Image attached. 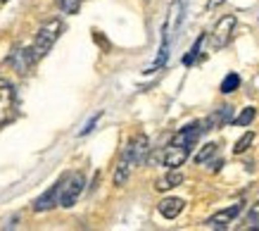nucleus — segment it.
I'll return each instance as SVG.
<instances>
[{"label":"nucleus","instance_id":"12","mask_svg":"<svg viewBox=\"0 0 259 231\" xmlns=\"http://www.w3.org/2000/svg\"><path fill=\"white\" fill-rule=\"evenodd\" d=\"M238 86H240V76H238L236 72H231V74H226V79L221 81V93L228 96V93L238 91Z\"/></svg>","mask_w":259,"mask_h":231},{"label":"nucleus","instance_id":"17","mask_svg":"<svg viewBox=\"0 0 259 231\" xmlns=\"http://www.w3.org/2000/svg\"><path fill=\"white\" fill-rule=\"evenodd\" d=\"M204 38H207V36H200V38L195 41V46L190 48V53H188V55L183 57V62H186V64H193V62H195V60H197V55H200V48H202Z\"/></svg>","mask_w":259,"mask_h":231},{"label":"nucleus","instance_id":"11","mask_svg":"<svg viewBox=\"0 0 259 231\" xmlns=\"http://www.w3.org/2000/svg\"><path fill=\"white\" fill-rule=\"evenodd\" d=\"M179 183H183V174H181L179 169H169L162 179H157L155 188H157V191H169V188L179 186Z\"/></svg>","mask_w":259,"mask_h":231},{"label":"nucleus","instance_id":"2","mask_svg":"<svg viewBox=\"0 0 259 231\" xmlns=\"http://www.w3.org/2000/svg\"><path fill=\"white\" fill-rule=\"evenodd\" d=\"M83 186H86V179L81 172H69L60 179V205L62 207H71L79 196L83 193Z\"/></svg>","mask_w":259,"mask_h":231},{"label":"nucleus","instance_id":"13","mask_svg":"<svg viewBox=\"0 0 259 231\" xmlns=\"http://www.w3.org/2000/svg\"><path fill=\"white\" fill-rule=\"evenodd\" d=\"M217 150H219V145H217V143L202 145V150L195 155V162H197V165H204V162H207L209 158H214V155H217Z\"/></svg>","mask_w":259,"mask_h":231},{"label":"nucleus","instance_id":"16","mask_svg":"<svg viewBox=\"0 0 259 231\" xmlns=\"http://www.w3.org/2000/svg\"><path fill=\"white\" fill-rule=\"evenodd\" d=\"M57 5L64 15H76L81 8V0H57Z\"/></svg>","mask_w":259,"mask_h":231},{"label":"nucleus","instance_id":"5","mask_svg":"<svg viewBox=\"0 0 259 231\" xmlns=\"http://www.w3.org/2000/svg\"><path fill=\"white\" fill-rule=\"evenodd\" d=\"M190 150L193 148H188V145H183V143H179V141H174L171 138V143L164 148V155H162V162H164V167H169V169H179L186 160H188V155H190Z\"/></svg>","mask_w":259,"mask_h":231},{"label":"nucleus","instance_id":"8","mask_svg":"<svg viewBox=\"0 0 259 231\" xmlns=\"http://www.w3.org/2000/svg\"><path fill=\"white\" fill-rule=\"evenodd\" d=\"M55 205H60V181L53 183L40 198L33 200V212H46V210H50Z\"/></svg>","mask_w":259,"mask_h":231},{"label":"nucleus","instance_id":"1","mask_svg":"<svg viewBox=\"0 0 259 231\" xmlns=\"http://www.w3.org/2000/svg\"><path fill=\"white\" fill-rule=\"evenodd\" d=\"M62 29H64V24L60 22V19H50L48 24H43L38 29V33H36V38H33V53L38 57H43V55H48L50 53V48L55 46V41L60 38V33H62Z\"/></svg>","mask_w":259,"mask_h":231},{"label":"nucleus","instance_id":"3","mask_svg":"<svg viewBox=\"0 0 259 231\" xmlns=\"http://www.w3.org/2000/svg\"><path fill=\"white\" fill-rule=\"evenodd\" d=\"M236 15H226L219 19V24L214 26L212 31V50H221L231 43V36L236 31Z\"/></svg>","mask_w":259,"mask_h":231},{"label":"nucleus","instance_id":"7","mask_svg":"<svg viewBox=\"0 0 259 231\" xmlns=\"http://www.w3.org/2000/svg\"><path fill=\"white\" fill-rule=\"evenodd\" d=\"M38 60V55L33 53V48H22V50H15L12 55H10V64L15 67L19 74H26L29 69L33 67V62Z\"/></svg>","mask_w":259,"mask_h":231},{"label":"nucleus","instance_id":"14","mask_svg":"<svg viewBox=\"0 0 259 231\" xmlns=\"http://www.w3.org/2000/svg\"><path fill=\"white\" fill-rule=\"evenodd\" d=\"M254 114H257V110H254V107H245L236 120H233V124H238V127H250L252 122H254Z\"/></svg>","mask_w":259,"mask_h":231},{"label":"nucleus","instance_id":"19","mask_svg":"<svg viewBox=\"0 0 259 231\" xmlns=\"http://www.w3.org/2000/svg\"><path fill=\"white\" fill-rule=\"evenodd\" d=\"M100 117H102V112H98V114H95V117H91V122H88L86 127L81 129V136L91 134V131H93V127H95V124H98V120H100Z\"/></svg>","mask_w":259,"mask_h":231},{"label":"nucleus","instance_id":"10","mask_svg":"<svg viewBox=\"0 0 259 231\" xmlns=\"http://www.w3.org/2000/svg\"><path fill=\"white\" fill-rule=\"evenodd\" d=\"M183 207H186V203H183L181 198H164L157 205V210L164 219H176V217L183 212Z\"/></svg>","mask_w":259,"mask_h":231},{"label":"nucleus","instance_id":"18","mask_svg":"<svg viewBox=\"0 0 259 231\" xmlns=\"http://www.w3.org/2000/svg\"><path fill=\"white\" fill-rule=\"evenodd\" d=\"M247 224H250V226H259V203L250 210V215H247Z\"/></svg>","mask_w":259,"mask_h":231},{"label":"nucleus","instance_id":"15","mask_svg":"<svg viewBox=\"0 0 259 231\" xmlns=\"http://www.w3.org/2000/svg\"><path fill=\"white\" fill-rule=\"evenodd\" d=\"M252 141H254V134H252V131L243 134V136H240V138L236 141V145H233V152H236V155H243V152L247 150V148H250Z\"/></svg>","mask_w":259,"mask_h":231},{"label":"nucleus","instance_id":"4","mask_svg":"<svg viewBox=\"0 0 259 231\" xmlns=\"http://www.w3.org/2000/svg\"><path fill=\"white\" fill-rule=\"evenodd\" d=\"M243 205L245 203H233V205L224 207V210H219L217 215L209 217V219L204 222V226H207V229H228V226L233 224V219L243 212Z\"/></svg>","mask_w":259,"mask_h":231},{"label":"nucleus","instance_id":"9","mask_svg":"<svg viewBox=\"0 0 259 231\" xmlns=\"http://www.w3.org/2000/svg\"><path fill=\"white\" fill-rule=\"evenodd\" d=\"M228 122H233V107L224 105L219 110H214L202 124H204V131H212V129H219V127H224V124H228Z\"/></svg>","mask_w":259,"mask_h":231},{"label":"nucleus","instance_id":"6","mask_svg":"<svg viewBox=\"0 0 259 231\" xmlns=\"http://www.w3.org/2000/svg\"><path fill=\"white\" fill-rule=\"evenodd\" d=\"M12 107H15V91H12L8 79L0 76V124H5L10 120Z\"/></svg>","mask_w":259,"mask_h":231}]
</instances>
